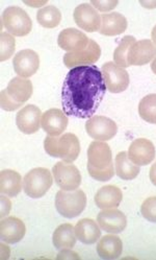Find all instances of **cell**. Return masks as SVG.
<instances>
[{"mask_svg":"<svg viewBox=\"0 0 156 260\" xmlns=\"http://www.w3.org/2000/svg\"><path fill=\"white\" fill-rule=\"evenodd\" d=\"M97 222L101 230L110 234H119L125 230L127 218L122 211L116 208L103 209L98 213Z\"/></svg>","mask_w":156,"mask_h":260,"instance_id":"9a60e30c","label":"cell"},{"mask_svg":"<svg viewBox=\"0 0 156 260\" xmlns=\"http://www.w3.org/2000/svg\"><path fill=\"white\" fill-rule=\"evenodd\" d=\"M42 115L40 108L34 105H27L17 113L16 124L23 134H34L41 127Z\"/></svg>","mask_w":156,"mask_h":260,"instance_id":"7c38bea8","label":"cell"},{"mask_svg":"<svg viewBox=\"0 0 156 260\" xmlns=\"http://www.w3.org/2000/svg\"><path fill=\"white\" fill-rule=\"evenodd\" d=\"M123 200L122 190L114 185H106L96 192L94 201L99 209L118 208Z\"/></svg>","mask_w":156,"mask_h":260,"instance_id":"44dd1931","label":"cell"},{"mask_svg":"<svg viewBox=\"0 0 156 260\" xmlns=\"http://www.w3.org/2000/svg\"><path fill=\"white\" fill-rule=\"evenodd\" d=\"M156 57V45L152 40L136 41L128 52L129 66H143L152 62Z\"/></svg>","mask_w":156,"mask_h":260,"instance_id":"e0dca14e","label":"cell"},{"mask_svg":"<svg viewBox=\"0 0 156 260\" xmlns=\"http://www.w3.org/2000/svg\"><path fill=\"white\" fill-rule=\"evenodd\" d=\"M24 4L29 7H32V8L42 9L47 4V2H24Z\"/></svg>","mask_w":156,"mask_h":260,"instance_id":"8d00e7d4","label":"cell"},{"mask_svg":"<svg viewBox=\"0 0 156 260\" xmlns=\"http://www.w3.org/2000/svg\"><path fill=\"white\" fill-rule=\"evenodd\" d=\"M151 69H152L153 73L156 74V57H155V59L151 62Z\"/></svg>","mask_w":156,"mask_h":260,"instance_id":"60d3db41","label":"cell"},{"mask_svg":"<svg viewBox=\"0 0 156 260\" xmlns=\"http://www.w3.org/2000/svg\"><path fill=\"white\" fill-rule=\"evenodd\" d=\"M52 175L58 187L66 191L78 189L82 184V174L77 167L64 161L57 162L52 169Z\"/></svg>","mask_w":156,"mask_h":260,"instance_id":"52a82bcc","label":"cell"},{"mask_svg":"<svg viewBox=\"0 0 156 260\" xmlns=\"http://www.w3.org/2000/svg\"><path fill=\"white\" fill-rule=\"evenodd\" d=\"M45 152L54 158H60L65 163H73L81 154L80 139L72 133L61 136H47L44 140Z\"/></svg>","mask_w":156,"mask_h":260,"instance_id":"7a4b0ae2","label":"cell"},{"mask_svg":"<svg viewBox=\"0 0 156 260\" xmlns=\"http://www.w3.org/2000/svg\"><path fill=\"white\" fill-rule=\"evenodd\" d=\"M151 38H152V42L156 45V25L153 27L151 31Z\"/></svg>","mask_w":156,"mask_h":260,"instance_id":"ab89813d","label":"cell"},{"mask_svg":"<svg viewBox=\"0 0 156 260\" xmlns=\"http://www.w3.org/2000/svg\"><path fill=\"white\" fill-rule=\"evenodd\" d=\"M97 11L107 13L112 11L116 6L119 5L118 0H93L90 3Z\"/></svg>","mask_w":156,"mask_h":260,"instance_id":"d6a6232c","label":"cell"},{"mask_svg":"<svg viewBox=\"0 0 156 260\" xmlns=\"http://www.w3.org/2000/svg\"><path fill=\"white\" fill-rule=\"evenodd\" d=\"M25 233V224L20 218L9 216L2 219L0 222V237L6 244H18L24 238Z\"/></svg>","mask_w":156,"mask_h":260,"instance_id":"ffe728a7","label":"cell"},{"mask_svg":"<svg viewBox=\"0 0 156 260\" xmlns=\"http://www.w3.org/2000/svg\"><path fill=\"white\" fill-rule=\"evenodd\" d=\"M115 174L120 179L130 181L139 176L141 172V166L135 165L128 157V153L120 152L115 156L114 160Z\"/></svg>","mask_w":156,"mask_h":260,"instance_id":"484cf974","label":"cell"},{"mask_svg":"<svg viewBox=\"0 0 156 260\" xmlns=\"http://www.w3.org/2000/svg\"><path fill=\"white\" fill-rule=\"evenodd\" d=\"M139 114L148 123L156 124V94L146 95L139 105Z\"/></svg>","mask_w":156,"mask_h":260,"instance_id":"f546056e","label":"cell"},{"mask_svg":"<svg viewBox=\"0 0 156 260\" xmlns=\"http://www.w3.org/2000/svg\"><path fill=\"white\" fill-rule=\"evenodd\" d=\"M50 171L37 167L28 172L23 178V190L31 199L44 197L51 188L53 179Z\"/></svg>","mask_w":156,"mask_h":260,"instance_id":"8992f818","label":"cell"},{"mask_svg":"<svg viewBox=\"0 0 156 260\" xmlns=\"http://www.w3.org/2000/svg\"><path fill=\"white\" fill-rule=\"evenodd\" d=\"M101 72L106 89L110 93H121L128 88L130 79L125 68L118 66L114 62H107L103 64Z\"/></svg>","mask_w":156,"mask_h":260,"instance_id":"ba28073f","label":"cell"},{"mask_svg":"<svg viewBox=\"0 0 156 260\" xmlns=\"http://www.w3.org/2000/svg\"><path fill=\"white\" fill-rule=\"evenodd\" d=\"M76 239L77 237L73 225L63 224L54 230L52 243L57 250L73 249L76 245Z\"/></svg>","mask_w":156,"mask_h":260,"instance_id":"4316f807","label":"cell"},{"mask_svg":"<svg viewBox=\"0 0 156 260\" xmlns=\"http://www.w3.org/2000/svg\"><path fill=\"white\" fill-rule=\"evenodd\" d=\"M77 239L85 245L98 243L101 237V228L98 222L91 218H83L74 227Z\"/></svg>","mask_w":156,"mask_h":260,"instance_id":"7402d4cb","label":"cell"},{"mask_svg":"<svg viewBox=\"0 0 156 260\" xmlns=\"http://www.w3.org/2000/svg\"><path fill=\"white\" fill-rule=\"evenodd\" d=\"M73 17L76 25L85 31L95 32L100 30L101 16L91 4H82L76 7Z\"/></svg>","mask_w":156,"mask_h":260,"instance_id":"4fadbf2b","label":"cell"},{"mask_svg":"<svg viewBox=\"0 0 156 260\" xmlns=\"http://www.w3.org/2000/svg\"><path fill=\"white\" fill-rule=\"evenodd\" d=\"M128 26L125 16L120 13H108L101 16V27L99 32L103 36L114 37L123 34Z\"/></svg>","mask_w":156,"mask_h":260,"instance_id":"cb8c5ba5","label":"cell"},{"mask_svg":"<svg viewBox=\"0 0 156 260\" xmlns=\"http://www.w3.org/2000/svg\"><path fill=\"white\" fill-rule=\"evenodd\" d=\"M62 20V13L54 6H46L36 13V21L45 28H54Z\"/></svg>","mask_w":156,"mask_h":260,"instance_id":"83f0119b","label":"cell"},{"mask_svg":"<svg viewBox=\"0 0 156 260\" xmlns=\"http://www.w3.org/2000/svg\"><path fill=\"white\" fill-rule=\"evenodd\" d=\"M86 131L94 140L106 142L116 135L118 125L108 117L93 116L86 122Z\"/></svg>","mask_w":156,"mask_h":260,"instance_id":"9c48e42d","label":"cell"},{"mask_svg":"<svg viewBox=\"0 0 156 260\" xmlns=\"http://www.w3.org/2000/svg\"><path fill=\"white\" fill-rule=\"evenodd\" d=\"M32 92V83L28 79L16 77L0 93V105L3 110L12 112L20 109L31 98Z\"/></svg>","mask_w":156,"mask_h":260,"instance_id":"3957f363","label":"cell"},{"mask_svg":"<svg viewBox=\"0 0 156 260\" xmlns=\"http://www.w3.org/2000/svg\"><path fill=\"white\" fill-rule=\"evenodd\" d=\"M13 66L18 77L28 79L32 77L40 67V58L35 51L23 49L15 54Z\"/></svg>","mask_w":156,"mask_h":260,"instance_id":"5bb4252c","label":"cell"},{"mask_svg":"<svg viewBox=\"0 0 156 260\" xmlns=\"http://www.w3.org/2000/svg\"><path fill=\"white\" fill-rule=\"evenodd\" d=\"M2 24L14 37H25L32 29L28 14L19 7H9L2 15Z\"/></svg>","mask_w":156,"mask_h":260,"instance_id":"5b68a950","label":"cell"},{"mask_svg":"<svg viewBox=\"0 0 156 260\" xmlns=\"http://www.w3.org/2000/svg\"><path fill=\"white\" fill-rule=\"evenodd\" d=\"M68 117L64 111L58 109H49L42 115L41 127L48 136H61L68 126Z\"/></svg>","mask_w":156,"mask_h":260,"instance_id":"d6986e66","label":"cell"},{"mask_svg":"<svg viewBox=\"0 0 156 260\" xmlns=\"http://www.w3.org/2000/svg\"><path fill=\"white\" fill-rule=\"evenodd\" d=\"M127 153L129 159L135 165L145 166L155 159L156 151L154 144L150 140L139 138L131 142Z\"/></svg>","mask_w":156,"mask_h":260,"instance_id":"2e32d148","label":"cell"},{"mask_svg":"<svg viewBox=\"0 0 156 260\" xmlns=\"http://www.w3.org/2000/svg\"><path fill=\"white\" fill-rule=\"evenodd\" d=\"M149 177H150V181L152 182V184L156 186V162L152 165V167L150 169Z\"/></svg>","mask_w":156,"mask_h":260,"instance_id":"d590c367","label":"cell"},{"mask_svg":"<svg viewBox=\"0 0 156 260\" xmlns=\"http://www.w3.org/2000/svg\"><path fill=\"white\" fill-rule=\"evenodd\" d=\"M96 250L99 257L104 260L118 259L123 252V243L119 236L109 233L98 241Z\"/></svg>","mask_w":156,"mask_h":260,"instance_id":"603a6c76","label":"cell"},{"mask_svg":"<svg viewBox=\"0 0 156 260\" xmlns=\"http://www.w3.org/2000/svg\"><path fill=\"white\" fill-rule=\"evenodd\" d=\"M140 5L148 10H153L156 9V2L155 0H151V2H140Z\"/></svg>","mask_w":156,"mask_h":260,"instance_id":"74e56055","label":"cell"},{"mask_svg":"<svg viewBox=\"0 0 156 260\" xmlns=\"http://www.w3.org/2000/svg\"><path fill=\"white\" fill-rule=\"evenodd\" d=\"M100 55L101 48L99 44L91 39L86 49L76 52H67L64 55V63L70 69L78 66H91L100 59Z\"/></svg>","mask_w":156,"mask_h":260,"instance_id":"8fae6325","label":"cell"},{"mask_svg":"<svg viewBox=\"0 0 156 260\" xmlns=\"http://www.w3.org/2000/svg\"><path fill=\"white\" fill-rule=\"evenodd\" d=\"M0 61L5 62L11 59L15 52L16 40L15 37L9 32H2L0 35Z\"/></svg>","mask_w":156,"mask_h":260,"instance_id":"4dcf8cb0","label":"cell"},{"mask_svg":"<svg viewBox=\"0 0 156 260\" xmlns=\"http://www.w3.org/2000/svg\"><path fill=\"white\" fill-rule=\"evenodd\" d=\"M10 257V248L5 244H2V260L9 259Z\"/></svg>","mask_w":156,"mask_h":260,"instance_id":"f35d334b","label":"cell"},{"mask_svg":"<svg viewBox=\"0 0 156 260\" xmlns=\"http://www.w3.org/2000/svg\"><path fill=\"white\" fill-rule=\"evenodd\" d=\"M135 42H136V40L132 36H125L124 38L121 40L120 44L114 49V52H113V62L116 65L122 67V68L129 67L128 60H127L128 52L131 48V46Z\"/></svg>","mask_w":156,"mask_h":260,"instance_id":"f1b7e54d","label":"cell"},{"mask_svg":"<svg viewBox=\"0 0 156 260\" xmlns=\"http://www.w3.org/2000/svg\"><path fill=\"white\" fill-rule=\"evenodd\" d=\"M106 90L102 72L97 66L72 68L62 89L63 111L67 116L89 119L99 108Z\"/></svg>","mask_w":156,"mask_h":260,"instance_id":"6da1fadb","label":"cell"},{"mask_svg":"<svg viewBox=\"0 0 156 260\" xmlns=\"http://www.w3.org/2000/svg\"><path fill=\"white\" fill-rule=\"evenodd\" d=\"M113 166L109 145L102 141H93L88 148V170L105 171Z\"/></svg>","mask_w":156,"mask_h":260,"instance_id":"30bf717a","label":"cell"},{"mask_svg":"<svg viewBox=\"0 0 156 260\" xmlns=\"http://www.w3.org/2000/svg\"><path fill=\"white\" fill-rule=\"evenodd\" d=\"M87 206V196L82 189L73 191L60 190L55 196V208L66 218L80 216Z\"/></svg>","mask_w":156,"mask_h":260,"instance_id":"277c9868","label":"cell"},{"mask_svg":"<svg viewBox=\"0 0 156 260\" xmlns=\"http://www.w3.org/2000/svg\"><path fill=\"white\" fill-rule=\"evenodd\" d=\"M89 37L76 28L63 29L57 38V44L68 52H76L86 49L90 44Z\"/></svg>","mask_w":156,"mask_h":260,"instance_id":"ac0fdd59","label":"cell"},{"mask_svg":"<svg viewBox=\"0 0 156 260\" xmlns=\"http://www.w3.org/2000/svg\"><path fill=\"white\" fill-rule=\"evenodd\" d=\"M57 259H81L77 253L71 251V249H63L56 257Z\"/></svg>","mask_w":156,"mask_h":260,"instance_id":"e575fe53","label":"cell"},{"mask_svg":"<svg viewBox=\"0 0 156 260\" xmlns=\"http://www.w3.org/2000/svg\"><path fill=\"white\" fill-rule=\"evenodd\" d=\"M23 187L22 177L13 170H5L0 173V191L9 198H15Z\"/></svg>","mask_w":156,"mask_h":260,"instance_id":"d4e9b609","label":"cell"},{"mask_svg":"<svg viewBox=\"0 0 156 260\" xmlns=\"http://www.w3.org/2000/svg\"><path fill=\"white\" fill-rule=\"evenodd\" d=\"M141 212L144 218L151 222H156V197H150L143 202Z\"/></svg>","mask_w":156,"mask_h":260,"instance_id":"1f68e13d","label":"cell"},{"mask_svg":"<svg viewBox=\"0 0 156 260\" xmlns=\"http://www.w3.org/2000/svg\"><path fill=\"white\" fill-rule=\"evenodd\" d=\"M11 207H12V203L11 201L5 197L4 194L2 196V219H4L6 216H8V214L11 211Z\"/></svg>","mask_w":156,"mask_h":260,"instance_id":"836d02e7","label":"cell"}]
</instances>
